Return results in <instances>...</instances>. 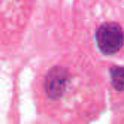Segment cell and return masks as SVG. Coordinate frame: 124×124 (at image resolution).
<instances>
[{"label":"cell","instance_id":"cell-1","mask_svg":"<svg viewBox=\"0 0 124 124\" xmlns=\"http://www.w3.org/2000/svg\"><path fill=\"white\" fill-rule=\"evenodd\" d=\"M96 42L99 49L106 55L118 52L124 45V31L117 23H105L96 30Z\"/></svg>","mask_w":124,"mask_h":124},{"label":"cell","instance_id":"cell-2","mask_svg":"<svg viewBox=\"0 0 124 124\" xmlns=\"http://www.w3.org/2000/svg\"><path fill=\"white\" fill-rule=\"evenodd\" d=\"M69 81V72L64 67H52L45 76V91L51 99H58L63 96Z\"/></svg>","mask_w":124,"mask_h":124},{"label":"cell","instance_id":"cell-3","mask_svg":"<svg viewBox=\"0 0 124 124\" xmlns=\"http://www.w3.org/2000/svg\"><path fill=\"white\" fill-rule=\"evenodd\" d=\"M109 73H111V81H112L114 88L118 91H124V67L112 66Z\"/></svg>","mask_w":124,"mask_h":124}]
</instances>
